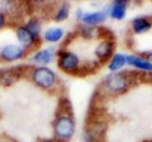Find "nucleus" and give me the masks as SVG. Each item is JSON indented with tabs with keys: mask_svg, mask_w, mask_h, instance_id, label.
I'll use <instances>...</instances> for the list:
<instances>
[{
	"mask_svg": "<svg viewBox=\"0 0 152 142\" xmlns=\"http://www.w3.org/2000/svg\"><path fill=\"white\" fill-rule=\"evenodd\" d=\"M126 1L124 0H118L113 4L110 11V15L114 19L121 20L126 15Z\"/></svg>",
	"mask_w": 152,
	"mask_h": 142,
	"instance_id": "0eeeda50",
	"label": "nucleus"
},
{
	"mask_svg": "<svg viewBox=\"0 0 152 142\" xmlns=\"http://www.w3.org/2000/svg\"><path fill=\"white\" fill-rule=\"evenodd\" d=\"M54 129L57 135L68 138L74 134V122L69 117H61L56 120Z\"/></svg>",
	"mask_w": 152,
	"mask_h": 142,
	"instance_id": "f03ea898",
	"label": "nucleus"
},
{
	"mask_svg": "<svg viewBox=\"0 0 152 142\" xmlns=\"http://www.w3.org/2000/svg\"><path fill=\"white\" fill-rule=\"evenodd\" d=\"M114 49H115V42L104 41L100 43L95 49V54L98 57L100 64H104L110 58Z\"/></svg>",
	"mask_w": 152,
	"mask_h": 142,
	"instance_id": "20e7f679",
	"label": "nucleus"
},
{
	"mask_svg": "<svg viewBox=\"0 0 152 142\" xmlns=\"http://www.w3.org/2000/svg\"><path fill=\"white\" fill-rule=\"evenodd\" d=\"M142 55H145L146 58H152V52H145V53H142Z\"/></svg>",
	"mask_w": 152,
	"mask_h": 142,
	"instance_id": "412c9836",
	"label": "nucleus"
},
{
	"mask_svg": "<svg viewBox=\"0 0 152 142\" xmlns=\"http://www.w3.org/2000/svg\"><path fill=\"white\" fill-rule=\"evenodd\" d=\"M27 30L30 31L32 36H36L40 32V25L37 20H31L27 25Z\"/></svg>",
	"mask_w": 152,
	"mask_h": 142,
	"instance_id": "f3484780",
	"label": "nucleus"
},
{
	"mask_svg": "<svg viewBox=\"0 0 152 142\" xmlns=\"http://www.w3.org/2000/svg\"><path fill=\"white\" fill-rule=\"evenodd\" d=\"M96 32L100 38L104 39V41L107 42H115V35L113 31L107 27H98L96 28Z\"/></svg>",
	"mask_w": 152,
	"mask_h": 142,
	"instance_id": "ddd939ff",
	"label": "nucleus"
},
{
	"mask_svg": "<svg viewBox=\"0 0 152 142\" xmlns=\"http://www.w3.org/2000/svg\"><path fill=\"white\" fill-rule=\"evenodd\" d=\"M69 4H63L62 7L59 9V11L57 12V14L55 16V20L56 21H63L69 16Z\"/></svg>",
	"mask_w": 152,
	"mask_h": 142,
	"instance_id": "dca6fc26",
	"label": "nucleus"
},
{
	"mask_svg": "<svg viewBox=\"0 0 152 142\" xmlns=\"http://www.w3.org/2000/svg\"><path fill=\"white\" fill-rule=\"evenodd\" d=\"M126 62L131 65H134L138 68L145 69V70H149L152 71V63L150 62L145 61L141 58H138L136 56H127L126 57Z\"/></svg>",
	"mask_w": 152,
	"mask_h": 142,
	"instance_id": "1a4fd4ad",
	"label": "nucleus"
},
{
	"mask_svg": "<svg viewBox=\"0 0 152 142\" xmlns=\"http://www.w3.org/2000/svg\"><path fill=\"white\" fill-rule=\"evenodd\" d=\"M79 63L78 57L71 52L63 51L60 53L59 59V66L66 71H72L75 68H77V65Z\"/></svg>",
	"mask_w": 152,
	"mask_h": 142,
	"instance_id": "39448f33",
	"label": "nucleus"
},
{
	"mask_svg": "<svg viewBox=\"0 0 152 142\" xmlns=\"http://www.w3.org/2000/svg\"><path fill=\"white\" fill-rule=\"evenodd\" d=\"M132 27L135 33H142L151 28V23L145 18H136L132 21Z\"/></svg>",
	"mask_w": 152,
	"mask_h": 142,
	"instance_id": "9d476101",
	"label": "nucleus"
},
{
	"mask_svg": "<svg viewBox=\"0 0 152 142\" xmlns=\"http://www.w3.org/2000/svg\"><path fill=\"white\" fill-rule=\"evenodd\" d=\"M24 51L22 47L15 46V45H10L5 46L1 51V56L4 60L6 61H13L21 58Z\"/></svg>",
	"mask_w": 152,
	"mask_h": 142,
	"instance_id": "423d86ee",
	"label": "nucleus"
},
{
	"mask_svg": "<svg viewBox=\"0 0 152 142\" xmlns=\"http://www.w3.org/2000/svg\"><path fill=\"white\" fill-rule=\"evenodd\" d=\"M33 80L41 87L49 88L55 82V76L53 72L46 67L38 68L33 73Z\"/></svg>",
	"mask_w": 152,
	"mask_h": 142,
	"instance_id": "7ed1b4c3",
	"label": "nucleus"
},
{
	"mask_svg": "<svg viewBox=\"0 0 152 142\" xmlns=\"http://www.w3.org/2000/svg\"><path fill=\"white\" fill-rule=\"evenodd\" d=\"M106 86L112 92L124 93L129 87V83L125 75V72L111 73L106 78Z\"/></svg>",
	"mask_w": 152,
	"mask_h": 142,
	"instance_id": "f257e3e1",
	"label": "nucleus"
},
{
	"mask_svg": "<svg viewBox=\"0 0 152 142\" xmlns=\"http://www.w3.org/2000/svg\"><path fill=\"white\" fill-rule=\"evenodd\" d=\"M82 19L86 24H88V25H96V24H99L104 21V19H106V13H104L102 12L86 13Z\"/></svg>",
	"mask_w": 152,
	"mask_h": 142,
	"instance_id": "6e6552de",
	"label": "nucleus"
},
{
	"mask_svg": "<svg viewBox=\"0 0 152 142\" xmlns=\"http://www.w3.org/2000/svg\"><path fill=\"white\" fill-rule=\"evenodd\" d=\"M4 25V17L2 15V13H0V28H2Z\"/></svg>",
	"mask_w": 152,
	"mask_h": 142,
	"instance_id": "aec40b11",
	"label": "nucleus"
},
{
	"mask_svg": "<svg viewBox=\"0 0 152 142\" xmlns=\"http://www.w3.org/2000/svg\"><path fill=\"white\" fill-rule=\"evenodd\" d=\"M17 38H18V40L22 43V44H24L27 46H31L32 44V41H33V36L31 34L30 31H28L26 28H18Z\"/></svg>",
	"mask_w": 152,
	"mask_h": 142,
	"instance_id": "f8f14e48",
	"label": "nucleus"
},
{
	"mask_svg": "<svg viewBox=\"0 0 152 142\" xmlns=\"http://www.w3.org/2000/svg\"><path fill=\"white\" fill-rule=\"evenodd\" d=\"M49 142H50V141H49Z\"/></svg>",
	"mask_w": 152,
	"mask_h": 142,
	"instance_id": "4be33fe9",
	"label": "nucleus"
},
{
	"mask_svg": "<svg viewBox=\"0 0 152 142\" xmlns=\"http://www.w3.org/2000/svg\"><path fill=\"white\" fill-rule=\"evenodd\" d=\"M52 56H53V50L52 49H46L44 50H41L39 52H37L34 56V61L37 63L40 64H49L52 59Z\"/></svg>",
	"mask_w": 152,
	"mask_h": 142,
	"instance_id": "9b49d317",
	"label": "nucleus"
},
{
	"mask_svg": "<svg viewBox=\"0 0 152 142\" xmlns=\"http://www.w3.org/2000/svg\"><path fill=\"white\" fill-rule=\"evenodd\" d=\"M126 62V57L123 54H116L114 55V57L111 60V63L109 64L108 68L110 69L111 71H115L120 69L121 67H123L125 65Z\"/></svg>",
	"mask_w": 152,
	"mask_h": 142,
	"instance_id": "4468645a",
	"label": "nucleus"
},
{
	"mask_svg": "<svg viewBox=\"0 0 152 142\" xmlns=\"http://www.w3.org/2000/svg\"><path fill=\"white\" fill-rule=\"evenodd\" d=\"M94 32H95V30L93 28H90V27L82 28V35L85 38H87V39H90L91 37H93Z\"/></svg>",
	"mask_w": 152,
	"mask_h": 142,
	"instance_id": "6ab92c4d",
	"label": "nucleus"
},
{
	"mask_svg": "<svg viewBox=\"0 0 152 142\" xmlns=\"http://www.w3.org/2000/svg\"><path fill=\"white\" fill-rule=\"evenodd\" d=\"M60 108L62 109V112L68 114V115H72V106H71V103L68 99H62L60 101Z\"/></svg>",
	"mask_w": 152,
	"mask_h": 142,
	"instance_id": "a211bd4d",
	"label": "nucleus"
},
{
	"mask_svg": "<svg viewBox=\"0 0 152 142\" xmlns=\"http://www.w3.org/2000/svg\"><path fill=\"white\" fill-rule=\"evenodd\" d=\"M63 36V30L59 28H53L48 30L45 33V38L50 42H57Z\"/></svg>",
	"mask_w": 152,
	"mask_h": 142,
	"instance_id": "2eb2a0df",
	"label": "nucleus"
}]
</instances>
